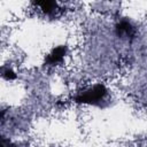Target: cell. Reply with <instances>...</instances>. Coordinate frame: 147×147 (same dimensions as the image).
Instances as JSON below:
<instances>
[{
    "label": "cell",
    "instance_id": "cell-1",
    "mask_svg": "<svg viewBox=\"0 0 147 147\" xmlns=\"http://www.w3.org/2000/svg\"><path fill=\"white\" fill-rule=\"evenodd\" d=\"M108 88L101 84H94L80 92H78L74 101L77 103H83V105H91V106H100L102 102H105L108 98Z\"/></svg>",
    "mask_w": 147,
    "mask_h": 147
},
{
    "label": "cell",
    "instance_id": "cell-2",
    "mask_svg": "<svg viewBox=\"0 0 147 147\" xmlns=\"http://www.w3.org/2000/svg\"><path fill=\"white\" fill-rule=\"evenodd\" d=\"M136 28L134 25L126 18H123L118 21L115 25V33L121 39H132L136 36Z\"/></svg>",
    "mask_w": 147,
    "mask_h": 147
},
{
    "label": "cell",
    "instance_id": "cell-3",
    "mask_svg": "<svg viewBox=\"0 0 147 147\" xmlns=\"http://www.w3.org/2000/svg\"><path fill=\"white\" fill-rule=\"evenodd\" d=\"M68 53V47L65 45H60L55 48H53L48 55L45 59V64L48 67H54L57 64H61Z\"/></svg>",
    "mask_w": 147,
    "mask_h": 147
},
{
    "label": "cell",
    "instance_id": "cell-4",
    "mask_svg": "<svg viewBox=\"0 0 147 147\" xmlns=\"http://www.w3.org/2000/svg\"><path fill=\"white\" fill-rule=\"evenodd\" d=\"M37 5L47 15H51L57 10V3L55 1H40V2H37Z\"/></svg>",
    "mask_w": 147,
    "mask_h": 147
},
{
    "label": "cell",
    "instance_id": "cell-5",
    "mask_svg": "<svg viewBox=\"0 0 147 147\" xmlns=\"http://www.w3.org/2000/svg\"><path fill=\"white\" fill-rule=\"evenodd\" d=\"M2 75H3V77H6L7 79H15L16 78V75H15V72L11 70V69H2Z\"/></svg>",
    "mask_w": 147,
    "mask_h": 147
},
{
    "label": "cell",
    "instance_id": "cell-6",
    "mask_svg": "<svg viewBox=\"0 0 147 147\" xmlns=\"http://www.w3.org/2000/svg\"><path fill=\"white\" fill-rule=\"evenodd\" d=\"M1 147H15V145H13L10 142V140H8L6 138H2V140H1Z\"/></svg>",
    "mask_w": 147,
    "mask_h": 147
}]
</instances>
